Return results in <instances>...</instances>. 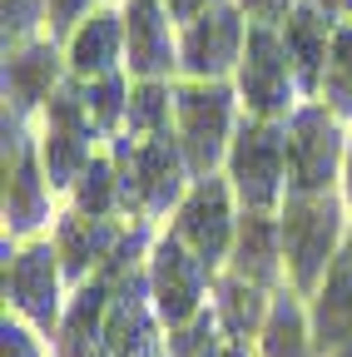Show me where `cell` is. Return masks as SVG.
Wrapping results in <instances>:
<instances>
[{"mask_svg":"<svg viewBox=\"0 0 352 357\" xmlns=\"http://www.w3.org/2000/svg\"><path fill=\"white\" fill-rule=\"evenodd\" d=\"M218 337H224V328H218V312H213V303H208L199 318H189V323H179V328H169L164 357H204Z\"/></svg>","mask_w":352,"mask_h":357,"instance_id":"cell-28","label":"cell"},{"mask_svg":"<svg viewBox=\"0 0 352 357\" xmlns=\"http://www.w3.org/2000/svg\"><path fill=\"white\" fill-rule=\"evenodd\" d=\"M229 273L258 283V288H288V263H283V229H278V213H263V208H243L238 218V238L229 253Z\"/></svg>","mask_w":352,"mask_h":357,"instance_id":"cell-18","label":"cell"},{"mask_svg":"<svg viewBox=\"0 0 352 357\" xmlns=\"http://www.w3.org/2000/svg\"><path fill=\"white\" fill-rule=\"evenodd\" d=\"M105 6H119V0H45V35H50L55 45H65L79 20H90V15L105 10Z\"/></svg>","mask_w":352,"mask_h":357,"instance_id":"cell-29","label":"cell"},{"mask_svg":"<svg viewBox=\"0 0 352 357\" xmlns=\"http://www.w3.org/2000/svg\"><path fill=\"white\" fill-rule=\"evenodd\" d=\"M65 79H70V65H65V50H60L50 35H35L25 45H6L0 95H6V109L10 114H20V119L35 124Z\"/></svg>","mask_w":352,"mask_h":357,"instance_id":"cell-13","label":"cell"},{"mask_svg":"<svg viewBox=\"0 0 352 357\" xmlns=\"http://www.w3.org/2000/svg\"><path fill=\"white\" fill-rule=\"evenodd\" d=\"M144 278H149V298H154V312L164 318V328H179L213 303V278L218 273L179 234L159 229V238L149 248V263H144Z\"/></svg>","mask_w":352,"mask_h":357,"instance_id":"cell-9","label":"cell"},{"mask_svg":"<svg viewBox=\"0 0 352 357\" xmlns=\"http://www.w3.org/2000/svg\"><path fill=\"white\" fill-rule=\"evenodd\" d=\"M307 323H313L318 357H332L337 347L352 342V238L332 258V268H328V278L318 283V293L307 298Z\"/></svg>","mask_w":352,"mask_h":357,"instance_id":"cell-21","label":"cell"},{"mask_svg":"<svg viewBox=\"0 0 352 357\" xmlns=\"http://www.w3.org/2000/svg\"><path fill=\"white\" fill-rule=\"evenodd\" d=\"M234 89H238L243 114H253V119H288L303 105V89L288 65L278 25H248V50L238 60Z\"/></svg>","mask_w":352,"mask_h":357,"instance_id":"cell-11","label":"cell"},{"mask_svg":"<svg viewBox=\"0 0 352 357\" xmlns=\"http://www.w3.org/2000/svg\"><path fill=\"white\" fill-rule=\"evenodd\" d=\"M60 50H65L70 79H100V75L124 70V10L119 6L95 10L90 20L75 25V35L60 45Z\"/></svg>","mask_w":352,"mask_h":357,"instance_id":"cell-20","label":"cell"},{"mask_svg":"<svg viewBox=\"0 0 352 357\" xmlns=\"http://www.w3.org/2000/svg\"><path fill=\"white\" fill-rule=\"evenodd\" d=\"M278 229H283V263H288V288L313 298L318 283L328 278L332 258L352 238V213L342 194H288L278 208Z\"/></svg>","mask_w":352,"mask_h":357,"instance_id":"cell-1","label":"cell"},{"mask_svg":"<svg viewBox=\"0 0 352 357\" xmlns=\"http://www.w3.org/2000/svg\"><path fill=\"white\" fill-rule=\"evenodd\" d=\"M318 100H323L342 124H352V20H342L337 35H332V50H328V70H323Z\"/></svg>","mask_w":352,"mask_h":357,"instance_id":"cell-27","label":"cell"},{"mask_svg":"<svg viewBox=\"0 0 352 357\" xmlns=\"http://www.w3.org/2000/svg\"><path fill=\"white\" fill-rule=\"evenodd\" d=\"M124 134H135V139H159V134H174V79H135Z\"/></svg>","mask_w":352,"mask_h":357,"instance_id":"cell-25","label":"cell"},{"mask_svg":"<svg viewBox=\"0 0 352 357\" xmlns=\"http://www.w3.org/2000/svg\"><path fill=\"white\" fill-rule=\"evenodd\" d=\"M238 218H243V204L229 184V174H208V178H194V189L184 194V204L174 208V218L164 229L179 234L213 273H224L234 238H238Z\"/></svg>","mask_w":352,"mask_h":357,"instance_id":"cell-10","label":"cell"},{"mask_svg":"<svg viewBox=\"0 0 352 357\" xmlns=\"http://www.w3.org/2000/svg\"><path fill=\"white\" fill-rule=\"evenodd\" d=\"M332 357H352V342H347V347H337V352H332Z\"/></svg>","mask_w":352,"mask_h":357,"instance_id":"cell-35","label":"cell"},{"mask_svg":"<svg viewBox=\"0 0 352 357\" xmlns=\"http://www.w3.org/2000/svg\"><path fill=\"white\" fill-rule=\"evenodd\" d=\"M6 199H0V218H6V238H45L65 199L55 194L45 164L35 149V124L6 109Z\"/></svg>","mask_w":352,"mask_h":357,"instance_id":"cell-4","label":"cell"},{"mask_svg":"<svg viewBox=\"0 0 352 357\" xmlns=\"http://www.w3.org/2000/svg\"><path fill=\"white\" fill-rule=\"evenodd\" d=\"M224 174H229V184H234L243 208L278 213L283 199H288V119L243 114Z\"/></svg>","mask_w":352,"mask_h":357,"instance_id":"cell-7","label":"cell"},{"mask_svg":"<svg viewBox=\"0 0 352 357\" xmlns=\"http://www.w3.org/2000/svg\"><path fill=\"white\" fill-rule=\"evenodd\" d=\"M248 15L238 0H218L213 10L179 30V79H234L248 50Z\"/></svg>","mask_w":352,"mask_h":357,"instance_id":"cell-12","label":"cell"},{"mask_svg":"<svg viewBox=\"0 0 352 357\" xmlns=\"http://www.w3.org/2000/svg\"><path fill=\"white\" fill-rule=\"evenodd\" d=\"M124 229H129V218H90V213H75L65 204L60 218H55V229H50L55 253H60V268H65V283L70 288L90 283L100 268L114 258Z\"/></svg>","mask_w":352,"mask_h":357,"instance_id":"cell-16","label":"cell"},{"mask_svg":"<svg viewBox=\"0 0 352 357\" xmlns=\"http://www.w3.org/2000/svg\"><path fill=\"white\" fill-rule=\"evenodd\" d=\"M84 89V105H90V119L100 124L105 144L114 134H124V119H129V95H135V79L129 70H114V75H100V79H79Z\"/></svg>","mask_w":352,"mask_h":357,"instance_id":"cell-26","label":"cell"},{"mask_svg":"<svg viewBox=\"0 0 352 357\" xmlns=\"http://www.w3.org/2000/svg\"><path fill=\"white\" fill-rule=\"evenodd\" d=\"M6 45H25L45 35V0H6Z\"/></svg>","mask_w":352,"mask_h":357,"instance_id":"cell-31","label":"cell"},{"mask_svg":"<svg viewBox=\"0 0 352 357\" xmlns=\"http://www.w3.org/2000/svg\"><path fill=\"white\" fill-rule=\"evenodd\" d=\"M278 35H283V50H288V65L298 75L303 100H318L323 70H328V50H332V35H337V20L323 6H313V0H298V6L288 10V20L278 25Z\"/></svg>","mask_w":352,"mask_h":357,"instance_id":"cell-17","label":"cell"},{"mask_svg":"<svg viewBox=\"0 0 352 357\" xmlns=\"http://www.w3.org/2000/svg\"><path fill=\"white\" fill-rule=\"evenodd\" d=\"M337 194H342V204H347V213H352V134H347V159H342V184H337Z\"/></svg>","mask_w":352,"mask_h":357,"instance_id":"cell-33","label":"cell"},{"mask_svg":"<svg viewBox=\"0 0 352 357\" xmlns=\"http://www.w3.org/2000/svg\"><path fill=\"white\" fill-rule=\"evenodd\" d=\"M65 204L75 213H90V218H129L124 213V178H119V164H114L109 144L84 164V174L75 178V189L65 194Z\"/></svg>","mask_w":352,"mask_h":357,"instance_id":"cell-24","label":"cell"},{"mask_svg":"<svg viewBox=\"0 0 352 357\" xmlns=\"http://www.w3.org/2000/svg\"><path fill=\"white\" fill-rule=\"evenodd\" d=\"M109 154H114L119 178H124V213L164 229L174 218V208L184 204V194L194 189V174H189V159H184L179 139L174 134H159V139L114 134Z\"/></svg>","mask_w":352,"mask_h":357,"instance_id":"cell-2","label":"cell"},{"mask_svg":"<svg viewBox=\"0 0 352 357\" xmlns=\"http://www.w3.org/2000/svg\"><path fill=\"white\" fill-rule=\"evenodd\" d=\"M124 10V70L129 79H179V25L164 0H119Z\"/></svg>","mask_w":352,"mask_h":357,"instance_id":"cell-14","label":"cell"},{"mask_svg":"<svg viewBox=\"0 0 352 357\" xmlns=\"http://www.w3.org/2000/svg\"><path fill=\"white\" fill-rule=\"evenodd\" d=\"M109 298H114V283L109 278H90L70 288V303H65V318L50 337L55 357H105V318H109Z\"/></svg>","mask_w":352,"mask_h":357,"instance_id":"cell-19","label":"cell"},{"mask_svg":"<svg viewBox=\"0 0 352 357\" xmlns=\"http://www.w3.org/2000/svg\"><path fill=\"white\" fill-rule=\"evenodd\" d=\"M35 149H40V164H45V174H50V184H55L60 199L75 189V178L84 174V164L105 149V134L90 119L79 79H65L55 89V100L45 105V114L35 119Z\"/></svg>","mask_w":352,"mask_h":357,"instance_id":"cell-6","label":"cell"},{"mask_svg":"<svg viewBox=\"0 0 352 357\" xmlns=\"http://www.w3.org/2000/svg\"><path fill=\"white\" fill-rule=\"evenodd\" d=\"M6 253V312L25 318L35 333L55 337L60 318H65V303H70V283H65V268L55 253V238H6L0 243Z\"/></svg>","mask_w":352,"mask_h":357,"instance_id":"cell-5","label":"cell"},{"mask_svg":"<svg viewBox=\"0 0 352 357\" xmlns=\"http://www.w3.org/2000/svg\"><path fill=\"white\" fill-rule=\"evenodd\" d=\"M313 6H323L337 25H342V20H352V0H313Z\"/></svg>","mask_w":352,"mask_h":357,"instance_id":"cell-34","label":"cell"},{"mask_svg":"<svg viewBox=\"0 0 352 357\" xmlns=\"http://www.w3.org/2000/svg\"><path fill=\"white\" fill-rule=\"evenodd\" d=\"M238 124L243 105L234 79H174V139H179L194 178L224 174Z\"/></svg>","mask_w":352,"mask_h":357,"instance_id":"cell-3","label":"cell"},{"mask_svg":"<svg viewBox=\"0 0 352 357\" xmlns=\"http://www.w3.org/2000/svg\"><path fill=\"white\" fill-rule=\"evenodd\" d=\"M347 134L323 100H303L288 114V194H332L342 184V159H347Z\"/></svg>","mask_w":352,"mask_h":357,"instance_id":"cell-8","label":"cell"},{"mask_svg":"<svg viewBox=\"0 0 352 357\" xmlns=\"http://www.w3.org/2000/svg\"><path fill=\"white\" fill-rule=\"evenodd\" d=\"M0 357H55V347H50L45 333H35L25 318L6 312V323H0Z\"/></svg>","mask_w":352,"mask_h":357,"instance_id":"cell-30","label":"cell"},{"mask_svg":"<svg viewBox=\"0 0 352 357\" xmlns=\"http://www.w3.org/2000/svg\"><path fill=\"white\" fill-rule=\"evenodd\" d=\"M164 342H169V328L154 312L149 278L139 268V273L114 283L109 318H105V357H164Z\"/></svg>","mask_w":352,"mask_h":357,"instance_id":"cell-15","label":"cell"},{"mask_svg":"<svg viewBox=\"0 0 352 357\" xmlns=\"http://www.w3.org/2000/svg\"><path fill=\"white\" fill-rule=\"evenodd\" d=\"M258 357H318L313 342V323H307V298L293 288L273 293L268 323L258 333Z\"/></svg>","mask_w":352,"mask_h":357,"instance_id":"cell-22","label":"cell"},{"mask_svg":"<svg viewBox=\"0 0 352 357\" xmlns=\"http://www.w3.org/2000/svg\"><path fill=\"white\" fill-rule=\"evenodd\" d=\"M268 307H273L268 288H258V283L229 273V268L213 278V312H218L224 337H258L263 323H268Z\"/></svg>","mask_w":352,"mask_h":357,"instance_id":"cell-23","label":"cell"},{"mask_svg":"<svg viewBox=\"0 0 352 357\" xmlns=\"http://www.w3.org/2000/svg\"><path fill=\"white\" fill-rule=\"evenodd\" d=\"M213 6H218V0H164V10H169V20L179 25V30H184L189 20H199L204 10H213Z\"/></svg>","mask_w":352,"mask_h":357,"instance_id":"cell-32","label":"cell"}]
</instances>
